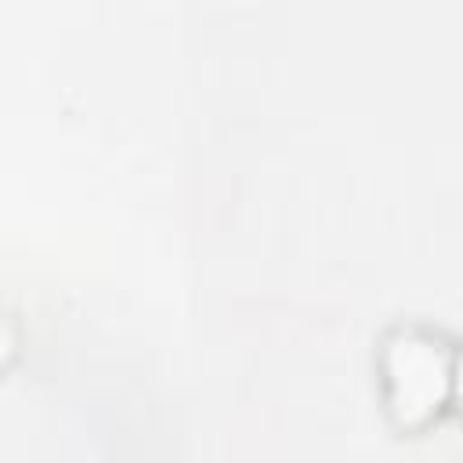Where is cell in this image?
I'll return each mask as SVG.
<instances>
[{
	"instance_id": "1",
	"label": "cell",
	"mask_w": 463,
	"mask_h": 463,
	"mask_svg": "<svg viewBox=\"0 0 463 463\" xmlns=\"http://www.w3.org/2000/svg\"><path fill=\"white\" fill-rule=\"evenodd\" d=\"M387 409L398 427H423L438 416L452 391V351L430 333L398 329L387 336L383 354Z\"/></svg>"
},
{
	"instance_id": "2",
	"label": "cell",
	"mask_w": 463,
	"mask_h": 463,
	"mask_svg": "<svg viewBox=\"0 0 463 463\" xmlns=\"http://www.w3.org/2000/svg\"><path fill=\"white\" fill-rule=\"evenodd\" d=\"M14 351V333H11V326H7V318L0 315V362L7 358Z\"/></svg>"
}]
</instances>
